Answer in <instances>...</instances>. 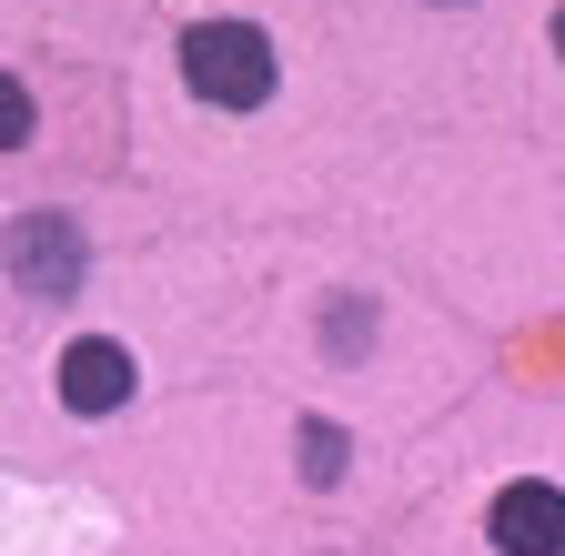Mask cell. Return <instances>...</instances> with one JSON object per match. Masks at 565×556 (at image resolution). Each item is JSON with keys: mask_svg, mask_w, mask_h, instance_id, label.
<instances>
[{"mask_svg": "<svg viewBox=\"0 0 565 556\" xmlns=\"http://www.w3.org/2000/svg\"><path fill=\"white\" fill-rule=\"evenodd\" d=\"M182 82L202 102H223V112H253L273 92V41L253 21H192L182 31Z\"/></svg>", "mask_w": 565, "mask_h": 556, "instance_id": "6da1fadb", "label": "cell"}, {"mask_svg": "<svg viewBox=\"0 0 565 556\" xmlns=\"http://www.w3.org/2000/svg\"><path fill=\"white\" fill-rule=\"evenodd\" d=\"M11 273H21V294H71L82 284V243H71V223L61 213H21L11 223Z\"/></svg>", "mask_w": 565, "mask_h": 556, "instance_id": "7a4b0ae2", "label": "cell"}, {"mask_svg": "<svg viewBox=\"0 0 565 556\" xmlns=\"http://www.w3.org/2000/svg\"><path fill=\"white\" fill-rule=\"evenodd\" d=\"M484 536L505 556H565V496L555 485H505L494 516H484Z\"/></svg>", "mask_w": 565, "mask_h": 556, "instance_id": "3957f363", "label": "cell"}, {"mask_svg": "<svg viewBox=\"0 0 565 556\" xmlns=\"http://www.w3.org/2000/svg\"><path fill=\"white\" fill-rule=\"evenodd\" d=\"M121 395H131V355H121L111 334H82V344L61 355V405H71V415H111Z\"/></svg>", "mask_w": 565, "mask_h": 556, "instance_id": "277c9868", "label": "cell"}, {"mask_svg": "<svg viewBox=\"0 0 565 556\" xmlns=\"http://www.w3.org/2000/svg\"><path fill=\"white\" fill-rule=\"evenodd\" d=\"M11 143H31V92L0 72V153H11Z\"/></svg>", "mask_w": 565, "mask_h": 556, "instance_id": "5b68a950", "label": "cell"}, {"mask_svg": "<svg viewBox=\"0 0 565 556\" xmlns=\"http://www.w3.org/2000/svg\"><path fill=\"white\" fill-rule=\"evenodd\" d=\"M303 465H313V485H333V465H343V436H333V426H313V436H303Z\"/></svg>", "mask_w": 565, "mask_h": 556, "instance_id": "8992f818", "label": "cell"}, {"mask_svg": "<svg viewBox=\"0 0 565 556\" xmlns=\"http://www.w3.org/2000/svg\"><path fill=\"white\" fill-rule=\"evenodd\" d=\"M555 51H565V11H555Z\"/></svg>", "mask_w": 565, "mask_h": 556, "instance_id": "52a82bcc", "label": "cell"}]
</instances>
